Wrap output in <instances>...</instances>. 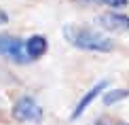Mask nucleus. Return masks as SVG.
Instances as JSON below:
<instances>
[{"mask_svg": "<svg viewBox=\"0 0 129 125\" xmlns=\"http://www.w3.org/2000/svg\"><path fill=\"white\" fill-rule=\"evenodd\" d=\"M83 2H93V4H100V2H104V0H83Z\"/></svg>", "mask_w": 129, "mask_h": 125, "instance_id": "9d476101", "label": "nucleus"}, {"mask_svg": "<svg viewBox=\"0 0 129 125\" xmlns=\"http://www.w3.org/2000/svg\"><path fill=\"white\" fill-rule=\"evenodd\" d=\"M63 36L70 45H74L76 49H83V51H93V53H108L114 49V42H112L108 36L100 34V32L85 28V26H74L70 23L63 28Z\"/></svg>", "mask_w": 129, "mask_h": 125, "instance_id": "f257e3e1", "label": "nucleus"}, {"mask_svg": "<svg viewBox=\"0 0 129 125\" xmlns=\"http://www.w3.org/2000/svg\"><path fill=\"white\" fill-rule=\"evenodd\" d=\"M123 125H129V123H123Z\"/></svg>", "mask_w": 129, "mask_h": 125, "instance_id": "9b49d317", "label": "nucleus"}, {"mask_svg": "<svg viewBox=\"0 0 129 125\" xmlns=\"http://www.w3.org/2000/svg\"><path fill=\"white\" fill-rule=\"evenodd\" d=\"M100 28L108 30V32H125L129 30V17L121 13H102L98 17Z\"/></svg>", "mask_w": 129, "mask_h": 125, "instance_id": "20e7f679", "label": "nucleus"}, {"mask_svg": "<svg viewBox=\"0 0 129 125\" xmlns=\"http://www.w3.org/2000/svg\"><path fill=\"white\" fill-rule=\"evenodd\" d=\"M13 117L17 121H32V123H40L42 121V108L38 106V102L32 97H21L15 102L13 106Z\"/></svg>", "mask_w": 129, "mask_h": 125, "instance_id": "7ed1b4c3", "label": "nucleus"}, {"mask_svg": "<svg viewBox=\"0 0 129 125\" xmlns=\"http://www.w3.org/2000/svg\"><path fill=\"white\" fill-rule=\"evenodd\" d=\"M47 38L45 36H32V38H28V42H25V53H28L30 59H36L40 55H45L47 53Z\"/></svg>", "mask_w": 129, "mask_h": 125, "instance_id": "423d86ee", "label": "nucleus"}, {"mask_svg": "<svg viewBox=\"0 0 129 125\" xmlns=\"http://www.w3.org/2000/svg\"><path fill=\"white\" fill-rule=\"evenodd\" d=\"M0 55H4L7 59L15 64H28L30 57L25 53V42L21 38H15V36L9 34H0Z\"/></svg>", "mask_w": 129, "mask_h": 125, "instance_id": "f03ea898", "label": "nucleus"}, {"mask_svg": "<svg viewBox=\"0 0 129 125\" xmlns=\"http://www.w3.org/2000/svg\"><path fill=\"white\" fill-rule=\"evenodd\" d=\"M106 85H108V81H100V83L95 85L93 89H89L87 93H85L83 97H80V102H78V104H76V108H74V112H72V119H78L80 115H83V112L87 110V106H89L91 102H93L95 97H98V95L102 93V91L106 89Z\"/></svg>", "mask_w": 129, "mask_h": 125, "instance_id": "39448f33", "label": "nucleus"}, {"mask_svg": "<svg viewBox=\"0 0 129 125\" xmlns=\"http://www.w3.org/2000/svg\"><path fill=\"white\" fill-rule=\"evenodd\" d=\"M125 97H129V89H112V91H106L104 93V104L112 106L114 102H121Z\"/></svg>", "mask_w": 129, "mask_h": 125, "instance_id": "0eeeda50", "label": "nucleus"}, {"mask_svg": "<svg viewBox=\"0 0 129 125\" xmlns=\"http://www.w3.org/2000/svg\"><path fill=\"white\" fill-rule=\"evenodd\" d=\"M4 23H9V15L0 9V26H4Z\"/></svg>", "mask_w": 129, "mask_h": 125, "instance_id": "1a4fd4ad", "label": "nucleus"}, {"mask_svg": "<svg viewBox=\"0 0 129 125\" xmlns=\"http://www.w3.org/2000/svg\"><path fill=\"white\" fill-rule=\"evenodd\" d=\"M106 4H110V7H116V9H121V7H125L127 4V0H104Z\"/></svg>", "mask_w": 129, "mask_h": 125, "instance_id": "6e6552de", "label": "nucleus"}]
</instances>
